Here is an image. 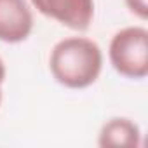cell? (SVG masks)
<instances>
[{"instance_id":"cell-1","label":"cell","mask_w":148,"mask_h":148,"mask_svg":"<svg viewBox=\"0 0 148 148\" xmlns=\"http://www.w3.org/2000/svg\"><path fill=\"white\" fill-rule=\"evenodd\" d=\"M103 64L105 56L99 44L82 35L61 38L49 54L51 75L66 89H86L96 84Z\"/></svg>"},{"instance_id":"cell-2","label":"cell","mask_w":148,"mask_h":148,"mask_svg":"<svg viewBox=\"0 0 148 148\" xmlns=\"http://www.w3.org/2000/svg\"><path fill=\"white\" fill-rule=\"evenodd\" d=\"M108 59L119 75L143 80L148 75V30L143 25L124 26L110 40Z\"/></svg>"},{"instance_id":"cell-3","label":"cell","mask_w":148,"mask_h":148,"mask_svg":"<svg viewBox=\"0 0 148 148\" xmlns=\"http://www.w3.org/2000/svg\"><path fill=\"white\" fill-rule=\"evenodd\" d=\"M30 5L42 16L73 30L86 32L96 12L94 0H28Z\"/></svg>"},{"instance_id":"cell-4","label":"cell","mask_w":148,"mask_h":148,"mask_svg":"<svg viewBox=\"0 0 148 148\" xmlns=\"http://www.w3.org/2000/svg\"><path fill=\"white\" fill-rule=\"evenodd\" d=\"M33 7L28 0H0V42H25L33 32Z\"/></svg>"},{"instance_id":"cell-5","label":"cell","mask_w":148,"mask_h":148,"mask_svg":"<svg viewBox=\"0 0 148 148\" xmlns=\"http://www.w3.org/2000/svg\"><path fill=\"white\" fill-rule=\"evenodd\" d=\"M141 141L139 125L127 117L108 119L98 134V145L101 148H139Z\"/></svg>"},{"instance_id":"cell-6","label":"cell","mask_w":148,"mask_h":148,"mask_svg":"<svg viewBox=\"0 0 148 148\" xmlns=\"http://www.w3.org/2000/svg\"><path fill=\"white\" fill-rule=\"evenodd\" d=\"M125 7L131 14H134L139 21L148 19V0H124Z\"/></svg>"},{"instance_id":"cell-7","label":"cell","mask_w":148,"mask_h":148,"mask_svg":"<svg viewBox=\"0 0 148 148\" xmlns=\"http://www.w3.org/2000/svg\"><path fill=\"white\" fill-rule=\"evenodd\" d=\"M5 77H7L5 63H4V59H2V58H0V79H2V80H5Z\"/></svg>"},{"instance_id":"cell-8","label":"cell","mask_w":148,"mask_h":148,"mask_svg":"<svg viewBox=\"0 0 148 148\" xmlns=\"http://www.w3.org/2000/svg\"><path fill=\"white\" fill-rule=\"evenodd\" d=\"M4 82H5V80L0 79V106H2V86H4Z\"/></svg>"}]
</instances>
